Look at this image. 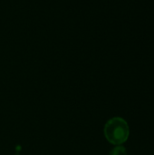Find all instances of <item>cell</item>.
<instances>
[{
	"label": "cell",
	"mask_w": 154,
	"mask_h": 155,
	"mask_svg": "<svg viewBox=\"0 0 154 155\" xmlns=\"http://www.w3.org/2000/svg\"><path fill=\"white\" fill-rule=\"evenodd\" d=\"M103 133L106 140L110 143L121 145L128 140L130 129L124 119L121 117H113L105 124Z\"/></svg>",
	"instance_id": "cell-1"
},
{
	"label": "cell",
	"mask_w": 154,
	"mask_h": 155,
	"mask_svg": "<svg viewBox=\"0 0 154 155\" xmlns=\"http://www.w3.org/2000/svg\"><path fill=\"white\" fill-rule=\"evenodd\" d=\"M110 155H127V151L123 146L116 145V147L110 152Z\"/></svg>",
	"instance_id": "cell-2"
},
{
	"label": "cell",
	"mask_w": 154,
	"mask_h": 155,
	"mask_svg": "<svg viewBox=\"0 0 154 155\" xmlns=\"http://www.w3.org/2000/svg\"><path fill=\"white\" fill-rule=\"evenodd\" d=\"M15 155H19V154H18V153H16V154H15Z\"/></svg>",
	"instance_id": "cell-3"
}]
</instances>
